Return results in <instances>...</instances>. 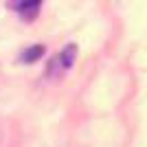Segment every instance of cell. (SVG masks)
I'll return each mask as SVG.
<instances>
[{"mask_svg": "<svg viewBox=\"0 0 147 147\" xmlns=\"http://www.w3.org/2000/svg\"><path fill=\"white\" fill-rule=\"evenodd\" d=\"M42 55H44V46L42 44H35V46H31V49H26L24 53H22V59L31 64V61H37Z\"/></svg>", "mask_w": 147, "mask_h": 147, "instance_id": "2", "label": "cell"}, {"mask_svg": "<svg viewBox=\"0 0 147 147\" xmlns=\"http://www.w3.org/2000/svg\"><path fill=\"white\" fill-rule=\"evenodd\" d=\"M75 53H77V46H75V44H70V46H68V49L59 55V61L64 64V66H70V64H73V59H75Z\"/></svg>", "mask_w": 147, "mask_h": 147, "instance_id": "3", "label": "cell"}, {"mask_svg": "<svg viewBox=\"0 0 147 147\" xmlns=\"http://www.w3.org/2000/svg\"><path fill=\"white\" fill-rule=\"evenodd\" d=\"M40 2H42V0H11V7H16V11H20V13L29 11L31 16H33V13L37 11Z\"/></svg>", "mask_w": 147, "mask_h": 147, "instance_id": "1", "label": "cell"}]
</instances>
